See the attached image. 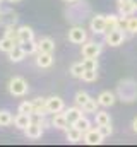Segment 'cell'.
I'll use <instances>...</instances> for the list:
<instances>
[{"mask_svg":"<svg viewBox=\"0 0 137 147\" xmlns=\"http://www.w3.org/2000/svg\"><path fill=\"white\" fill-rule=\"evenodd\" d=\"M118 98L125 103H134L137 99V82L132 79H123L117 86Z\"/></svg>","mask_w":137,"mask_h":147,"instance_id":"6da1fadb","label":"cell"},{"mask_svg":"<svg viewBox=\"0 0 137 147\" xmlns=\"http://www.w3.org/2000/svg\"><path fill=\"white\" fill-rule=\"evenodd\" d=\"M29 91V86H28V80L24 77H12L9 80V92L16 98H21V96H26Z\"/></svg>","mask_w":137,"mask_h":147,"instance_id":"7a4b0ae2","label":"cell"},{"mask_svg":"<svg viewBox=\"0 0 137 147\" xmlns=\"http://www.w3.org/2000/svg\"><path fill=\"white\" fill-rule=\"evenodd\" d=\"M103 46L101 43H96V41H84L82 43V57L84 58H98L100 53H101Z\"/></svg>","mask_w":137,"mask_h":147,"instance_id":"3957f363","label":"cell"},{"mask_svg":"<svg viewBox=\"0 0 137 147\" xmlns=\"http://www.w3.org/2000/svg\"><path fill=\"white\" fill-rule=\"evenodd\" d=\"M104 41L106 45L110 46H120L123 41H125V34H123V29H111V31H106L104 33Z\"/></svg>","mask_w":137,"mask_h":147,"instance_id":"277c9868","label":"cell"},{"mask_svg":"<svg viewBox=\"0 0 137 147\" xmlns=\"http://www.w3.org/2000/svg\"><path fill=\"white\" fill-rule=\"evenodd\" d=\"M87 39V34H86V29L82 26H74L68 29V41L74 43V45H82L84 41Z\"/></svg>","mask_w":137,"mask_h":147,"instance_id":"5b68a950","label":"cell"},{"mask_svg":"<svg viewBox=\"0 0 137 147\" xmlns=\"http://www.w3.org/2000/svg\"><path fill=\"white\" fill-rule=\"evenodd\" d=\"M89 28L94 34H104L106 33V22H104V16L103 14H96L91 17Z\"/></svg>","mask_w":137,"mask_h":147,"instance_id":"8992f818","label":"cell"},{"mask_svg":"<svg viewBox=\"0 0 137 147\" xmlns=\"http://www.w3.org/2000/svg\"><path fill=\"white\" fill-rule=\"evenodd\" d=\"M19 21L17 14L10 9H5V10H0V26L2 28H7V26H16Z\"/></svg>","mask_w":137,"mask_h":147,"instance_id":"52a82bcc","label":"cell"},{"mask_svg":"<svg viewBox=\"0 0 137 147\" xmlns=\"http://www.w3.org/2000/svg\"><path fill=\"white\" fill-rule=\"evenodd\" d=\"M82 139H84V142H86L87 146H98V144L103 142L104 137L100 134V130H98V127H96V128H89L87 132H84Z\"/></svg>","mask_w":137,"mask_h":147,"instance_id":"ba28073f","label":"cell"},{"mask_svg":"<svg viewBox=\"0 0 137 147\" xmlns=\"http://www.w3.org/2000/svg\"><path fill=\"white\" fill-rule=\"evenodd\" d=\"M43 127L38 123V121H31L26 128H24V135L28 137V139H33V140H36V139H41V135H43Z\"/></svg>","mask_w":137,"mask_h":147,"instance_id":"9c48e42d","label":"cell"},{"mask_svg":"<svg viewBox=\"0 0 137 147\" xmlns=\"http://www.w3.org/2000/svg\"><path fill=\"white\" fill-rule=\"evenodd\" d=\"M65 105H64V99L58 98V96H52L46 99V110L48 113H58V111H64Z\"/></svg>","mask_w":137,"mask_h":147,"instance_id":"30bf717a","label":"cell"},{"mask_svg":"<svg viewBox=\"0 0 137 147\" xmlns=\"http://www.w3.org/2000/svg\"><path fill=\"white\" fill-rule=\"evenodd\" d=\"M52 127H55V128H58V130H67L68 127H70V123H68L67 118H65V113H62V111L53 113V118H52Z\"/></svg>","mask_w":137,"mask_h":147,"instance_id":"8fae6325","label":"cell"},{"mask_svg":"<svg viewBox=\"0 0 137 147\" xmlns=\"http://www.w3.org/2000/svg\"><path fill=\"white\" fill-rule=\"evenodd\" d=\"M117 5H118V14L123 16V17H129V16L136 14L132 0H117Z\"/></svg>","mask_w":137,"mask_h":147,"instance_id":"7c38bea8","label":"cell"},{"mask_svg":"<svg viewBox=\"0 0 137 147\" xmlns=\"http://www.w3.org/2000/svg\"><path fill=\"white\" fill-rule=\"evenodd\" d=\"M33 115L34 116H46V115H48L46 99H45V98H36L33 101Z\"/></svg>","mask_w":137,"mask_h":147,"instance_id":"4fadbf2b","label":"cell"},{"mask_svg":"<svg viewBox=\"0 0 137 147\" xmlns=\"http://www.w3.org/2000/svg\"><path fill=\"white\" fill-rule=\"evenodd\" d=\"M55 41L52 38H41L38 41V53H53Z\"/></svg>","mask_w":137,"mask_h":147,"instance_id":"5bb4252c","label":"cell"},{"mask_svg":"<svg viewBox=\"0 0 137 147\" xmlns=\"http://www.w3.org/2000/svg\"><path fill=\"white\" fill-rule=\"evenodd\" d=\"M115 94L113 92H110V91H103L101 94L98 96V103H100V106L103 108H110V106H113L115 105Z\"/></svg>","mask_w":137,"mask_h":147,"instance_id":"9a60e30c","label":"cell"},{"mask_svg":"<svg viewBox=\"0 0 137 147\" xmlns=\"http://www.w3.org/2000/svg\"><path fill=\"white\" fill-rule=\"evenodd\" d=\"M36 65H38L39 69H50V67L53 65V55H52V53H38Z\"/></svg>","mask_w":137,"mask_h":147,"instance_id":"2e32d148","label":"cell"},{"mask_svg":"<svg viewBox=\"0 0 137 147\" xmlns=\"http://www.w3.org/2000/svg\"><path fill=\"white\" fill-rule=\"evenodd\" d=\"M31 121H33V115H28V113H19V115L14 118V125H16L19 130H24Z\"/></svg>","mask_w":137,"mask_h":147,"instance_id":"e0dca14e","label":"cell"},{"mask_svg":"<svg viewBox=\"0 0 137 147\" xmlns=\"http://www.w3.org/2000/svg\"><path fill=\"white\" fill-rule=\"evenodd\" d=\"M29 39H34V31L29 26H21V28H17V41H19V43L29 41Z\"/></svg>","mask_w":137,"mask_h":147,"instance_id":"ac0fdd59","label":"cell"},{"mask_svg":"<svg viewBox=\"0 0 137 147\" xmlns=\"http://www.w3.org/2000/svg\"><path fill=\"white\" fill-rule=\"evenodd\" d=\"M65 132H67V140L70 142V144H77V142L82 140V135H84V134H82L79 128H75L74 125H70Z\"/></svg>","mask_w":137,"mask_h":147,"instance_id":"d6986e66","label":"cell"},{"mask_svg":"<svg viewBox=\"0 0 137 147\" xmlns=\"http://www.w3.org/2000/svg\"><path fill=\"white\" fill-rule=\"evenodd\" d=\"M7 55H9V60H10V62H14V63L22 62V60L26 58V53L22 51V48H21L19 45H16V46H14V50H10Z\"/></svg>","mask_w":137,"mask_h":147,"instance_id":"ffe728a7","label":"cell"},{"mask_svg":"<svg viewBox=\"0 0 137 147\" xmlns=\"http://www.w3.org/2000/svg\"><path fill=\"white\" fill-rule=\"evenodd\" d=\"M104 22H106V31L118 29V28H120V16H115V14L104 16ZM120 29H122V28H120Z\"/></svg>","mask_w":137,"mask_h":147,"instance_id":"44dd1931","label":"cell"},{"mask_svg":"<svg viewBox=\"0 0 137 147\" xmlns=\"http://www.w3.org/2000/svg\"><path fill=\"white\" fill-rule=\"evenodd\" d=\"M19 46L22 48V51H24L26 55H34V53H38V43H36L34 39L22 41V43H19Z\"/></svg>","mask_w":137,"mask_h":147,"instance_id":"7402d4cb","label":"cell"},{"mask_svg":"<svg viewBox=\"0 0 137 147\" xmlns=\"http://www.w3.org/2000/svg\"><path fill=\"white\" fill-rule=\"evenodd\" d=\"M82 116V108H79V106H74V108H68L65 111V118H67V121L72 125L75 120H79Z\"/></svg>","mask_w":137,"mask_h":147,"instance_id":"603a6c76","label":"cell"},{"mask_svg":"<svg viewBox=\"0 0 137 147\" xmlns=\"http://www.w3.org/2000/svg\"><path fill=\"white\" fill-rule=\"evenodd\" d=\"M123 29L129 31L130 34H137V17L132 14L129 17H125V24H123Z\"/></svg>","mask_w":137,"mask_h":147,"instance_id":"cb8c5ba5","label":"cell"},{"mask_svg":"<svg viewBox=\"0 0 137 147\" xmlns=\"http://www.w3.org/2000/svg\"><path fill=\"white\" fill-rule=\"evenodd\" d=\"M16 45H19L17 41H14V39H10V38L3 36L0 39V51H3V53H9L10 50H14V46Z\"/></svg>","mask_w":137,"mask_h":147,"instance_id":"d4e9b609","label":"cell"},{"mask_svg":"<svg viewBox=\"0 0 137 147\" xmlns=\"http://www.w3.org/2000/svg\"><path fill=\"white\" fill-rule=\"evenodd\" d=\"M14 123V116L9 110H0V127H9Z\"/></svg>","mask_w":137,"mask_h":147,"instance_id":"484cf974","label":"cell"},{"mask_svg":"<svg viewBox=\"0 0 137 147\" xmlns=\"http://www.w3.org/2000/svg\"><path fill=\"white\" fill-rule=\"evenodd\" d=\"M72 125H74L75 128H79V130H81L82 134H84V132H87V130L91 128V121H89V120H87V118H86L84 115H82V116H81L79 120H75V121H74Z\"/></svg>","mask_w":137,"mask_h":147,"instance_id":"4316f807","label":"cell"},{"mask_svg":"<svg viewBox=\"0 0 137 147\" xmlns=\"http://www.w3.org/2000/svg\"><path fill=\"white\" fill-rule=\"evenodd\" d=\"M94 121H96V125H106V123H111V120H110V113H106V111H96L94 113Z\"/></svg>","mask_w":137,"mask_h":147,"instance_id":"83f0119b","label":"cell"},{"mask_svg":"<svg viewBox=\"0 0 137 147\" xmlns=\"http://www.w3.org/2000/svg\"><path fill=\"white\" fill-rule=\"evenodd\" d=\"M100 108V103H98V99H93V98H89L87 99V103L82 106V113H96Z\"/></svg>","mask_w":137,"mask_h":147,"instance_id":"f1b7e54d","label":"cell"},{"mask_svg":"<svg viewBox=\"0 0 137 147\" xmlns=\"http://www.w3.org/2000/svg\"><path fill=\"white\" fill-rule=\"evenodd\" d=\"M91 96L86 92V91H79V92H75V98H74V101H75V105L79 106V108H82L86 103H87V99H89Z\"/></svg>","mask_w":137,"mask_h":147,"instance_id":"f546056e","label":"cell"},{"mask_svg":"<svg viewBox=\"0 0 137 147\" xmlns=\"http://www.w3.org/2000/svg\"><path fill=\"white\" fill-rule=\"evenodd\" d=\"M82 65L84 70H98V58H84Z\"/></svg>","mask_w":137,"mask_h":147,"instance_id":"4dcf8cb0","label":"cell"},{"mask_svg":"<svg viewBox=\"0 0 137 147\" xmlns=\"http://www.w3.org/2000/svg\"><path fill=\"white\" fill-rule=\"evenodd\" d=\"M82 72H84V65H82V62H75V63H72V67H70V74H72L74 77L81 79Z\"/></svg>","mask_w":137,"mask_h":147,"instance_id":"1f68e13d","label":"cell"},{"mask_svg":"<svg viewBox=\"0 0 137 147\" xmlns=\"http://www.w3.org/2000/svg\"><path fill=\"white\" fill-rule=\"evenodd\" d=\"M81 79L84 82H94L98 79V70H84L82 75H81Z\"/></svg>","mask_w":137,"mask_h":147,"instance_id":"d6a6232c","label":"cell"},{"mask_svg":"<svg viewBox=\"0 0 137 147\" xmlns=\"http://www.w3.org/2000/svg\"><path fill=\"white\" fill-rule=\"evenodd\" d=\"M19 113H28V115H33V101H22L17 108Z\"/></svg>","mask_w":137,"mask_h":147,"instance_id":"836d02e7","label":"cell"},{"mask_svg":"<svg viewBox=\"0 0 137 147\" xmlns=\"http://www.w3.org/2000/svg\"><path fill=\"white\" fill-rule=\"evenodd\" d=\"M3 36L10 38V39H14V41H17V28H16V26H7L5 31H3ZM17 43H19V41H17Z\"/></svg>","mask_w":137,"mask_h":147,"instance_id":"e575fe53","label":"cell"},{"mask_svg":"<svg viewBox=\"0 0 137 147\" xmlns=\"http://www.w3.org/2000/svg\"><path fill=\"white\" fill-rule=\"evenodd\" d=\"M98 130L103 137H110L113 134V128H111V123H106V125H98Z\"/></svg>","mask_w":137,"mask_h":147,"instance_id":"d590c367","label":"cell"},{"mask_svg":"<svg viewBox=\"0 0 137 147\" xmlns=\"http://www.w3.org/2000/svg\"><path fill=\"white\" fill-rule=\"evenodd\" d=\"M132 130H134V132L137 134V116L134 118V120H132Z\"/></svg>","mask_w":137,"mask_h":147,"instance_id":"8d00e7d4","label":"cell"},{"mask_svg":"<svg viewBox=\"0 0 137 147\" xmlns=\"http://www.w3.org/2000/svg\"><path fill=\"white\" fill-rule=\"evenodd\" d=\"M7 2H10V3H19V2H22V0H7Z\"/></svg>","mask_w":137,"mask_h":147,"instance_id":"74e56055","label":"cell"},{"mask_svg":"<svg viewBox=\"0 0 137 147\" xmlns=\"http://www.w3.org/2000/svg\"><path fill=\"white\" fill-rule=\"evenodd\" d=\"M132 5H134V9H136V12H137V0H132Z\"/></svg>","mask_w":137,"mask_h":147,"instance_id":"f35d334b","label":"cell"},{"mask_svg":"<svg viewBox=\"0 0 137 147\" xmlns=\"http://www.w3.org/2000/svg\"><path fill=\"white\" fill-rule=\"evenodd\" d=\"M64 2H67V3H75L77 0H64Z\"/></svg>","mask_w":137,"mask_h":147,"instance_id":"ab89813d","label":"cell"},{"mask_svg":"<svg viewBox=\"0 0 137 147\" xmlns=\"http://www.w3.org/2000/svg\"><path fill=\"white\" fill-rule=\"evenodd\" d=\"M2 2H3V0H0V3H2Z\"/></svg>","mask_w":137,"mask_h":147,"instance_id":"60d3db41","label":"cell"}]
</instances>
